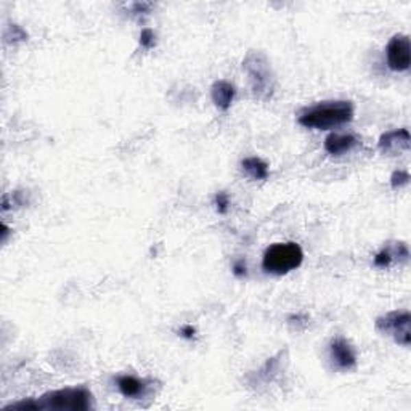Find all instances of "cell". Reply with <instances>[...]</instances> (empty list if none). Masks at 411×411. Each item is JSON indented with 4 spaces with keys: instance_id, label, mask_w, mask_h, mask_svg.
Segmentation results:
<instances>
[{
    "instance_id": "obj_8",
    "label": "cell",
    "mask_w": 411,
    "mask_h": 411,
    "mask_svg": "<svg viewBox=\"0 0 411 411\" xmlns=\"http://www.w3.org/2000/svg\"><path fill=\"white\" fill-rule=\"evenodd\" d=\"M410 141L411 137L408 129H397L382 134L377 141V148L384 154H400L401 151L410 150Z\"/></svg>"
},
{
    "instance_id": "obj_10",
    "label": "cell",
    "mask_w": 411,
    "mask_h": 411,
    "mask_svg": "<svg viewBox=\"0 0 411 411\" xmlns=\"http://www.w3.org/2000/svg\"><path fill=\"white\" fill-rule=\"evenodd\" d=\"M235 95H236L235 87L231 86L230 82H226V80H215V82L212 84L211 97H212V102H214V105L219 108V110L222 111L228 110L231 103H233Z\"/></svg>"
},
{
    "instance_id": "obj_11",
    "label": "cell",
    "mask_w": 411,
    "mask_h": 411,
    "mask_svg": "<svg viewBox=\"0 0 411 411\" xmlns=\"http://www.w3.org/2000/svg\"><path fill=\"white\" fill-rule=\"evenodd\" d=\"M357 143H358L357 137H353L351 134H331L326 137L325 150L328 151L329 154L339 156L347 153V151H351Z\"/></svg>"
},
{
    "instance_id": "obj_4",
    "label": "cell",
    "mask_w": 411,
    "mask_h": 411,
    "mask_svg": "<svg viewBox=\"0 0 411 411\" xmlns=\"http://www.w3.org/2000/svg\"><path fill=\"white\" fill-rule=\"evenodd\" d=\"M304 253L297 243H275L268 246L262 259V267L272 275H286L301 267Z\"/></svg>"
},
{
    "instance_id": "obj_18",
    "label": "cell",
    "mask_w": 411,
    "mask_h": 411,
    "mask_svg": "<svg viewBox=\"0 0 411 411\" xmlns=\"http://www.w3.org/2000/svg\"><path fill=\"white\" fill-rule=\"evenodd\" d=\"M195 334H196V329L193 328L191 325L182 326V329H180V336H182V338H185V339H193V338H195Z\"/></svg>"
},
{
    "instance_id": "obj_6",
    "label": "cell",
    "mask_w": 411,
    "mask_h": 411,
    "mask_svg": "<svg viewBox=\"0 0 411 411\" xmlns=\"http://www.w3.org/2000/svg\"><path fill=\"white\" fill-rule=\"evenodd\" d=\"M387 64L392 71L401 73L410 68V37L406 34H397L387 45Z\"/></svg>"
},
{
    "instance_id": "obj_13",
    "label": "cell",
    "mask_w": 411,
    "mask_h": 411,
    "mask_svg": "<svg viewBox=\"0 0 411 411\" xmlns=\"http://www.w3.org/2000/svg\"><path fill=\"white\" fill-rule=\"evenodd\" d=\"M241 167H243V172L246 176L253 178V180H266L268 177V164L261 158H257V156L243 159Z\"/></svg>"
},
{
    "instance_id": "obj_17",
    "label": "cell",
    "mask_w": 411,
    "mask_h": 411,
    "mask_svg": "<svg viewBox=\"0 0 411 411\" xmlns=\"http://www.w3.org/2000/svg\"><path fill=\"white\" fill-rule=\"evenodd\" d=\"M233 273H235V277H238V278H243L248 275V267H246L244 261H236L233 263Z\"/></svg>"
},
{
    "instance_id": "obj_3",
    "label": "cell",
    "mask_w": 411,
    "mask_h": 411,
    "mask_svg": "<svg viewBox=\"0 0 411 411\" xmlns=\"http://www.w3.org/2000/svg\"><path fill=\"white\" fill-rule=\"evenodd\" d=\"M243 68L249 75L254 97L259 100H268L275 89V78L267 56L262 51H249L243 61Z\"/></svg>"
},
{
    "instance_id": "obj_14",
    "label": "cell",
    "mask_w": 411,
    "mask_h": 411,
    "mask_svg": "<svg viewBox=\"0 0 411 411\" xmlns=\"http://www.w3.org/2000/svg\"><path fill=\"white\" fill-rule=\"evenodd\" d=\"M408 182H410V174L406 171H395L390 177L392 188L405 187V185H408Z\"/></svg>"
},
{
    "instance_id": "obj_7",
    "label": "cell",
    "mask_w": 411,
    "mask_h": 411,
    "mask_svg": "<svg viewBox=\"0 0 411 411\" xmlns=\"http://www.w3.org/2000/svg\"><path fill=\"white\" fill-rule=\"evenodd\" d=\"M329 357L338 370L349 371L357 366V353L351 346V342L344 338H336L329 344Z\"/></svg>"
},
{
    "instance_id": "obj_1",
    "label": "cell",
    "mask_w": 411,
    "mask_h": 411,
    "mask_svg": "<svg viewBox=\"0 0 411 411\" xmlns=\"http://www.w3.org/2000/svg\"><path fill=\"white\" fill-rule=\"evenodd\" d=\"M93 395L86 387H66L42 395L40 399L16 401L5 406V410H73L84 411L92 408Z\"/></svg>"
},
{
    "instance_id": "obj_9",
    "label": "cell",
    "mask_w": 411,
    "mask_h": 411,
    "mask_svg": "<svg viewBox=\"0 0 411 411\" xmlns=\"http://www.w3.org/2000/svg\"><path fill=\"white\" fill-rule=\"evenodd\" d=\"M117 389L127 399H140V397H145L148 394L150 389V382L139 379L135 376H129V375H122L117 376L116 379Z\"/></svg>"
},
{
    "instance_id": "obj_15",
    "label": "cell",
    "mask_w": 411,
    "mask_h": 411,
    "mask_svg": "<svg viewBox=\"0 0 411 411\" xmlns=\"http://www.w3.org/2000/svg\"><path fill=\"white\" fill-rule=\"evenodd\" d=\"M140 45L143 47V49H146V50L153 49V47L156 45V36H154V32L150 30V27H145V30L141 31V34H140Z\"/></svg>"
},
{
    "instance_id": "obj_5",
    "label": "cell",
    "mask_w": 411,
    "mask_h": 411,
    "mask_svg": "<svg viewBox=\"0 0 411 411\" xmlns=\"http://www.w3.org/2000/svg\"><path fill=\"white\" fill-rule=\"evenodd\" d=\"M376 328L394 338L400 346L408 347L411 344V315L408 310H395L379 316L376 320Z\"/></svg>"
},
{
    "instance_id": "obj_12",
    "label": "cell",
    "mask_w": 411,
    "mask_h": 411,
    "mask_svg": "<svg viewBox=\"0 0 411 411\" xmlns=\"http://www.w3.org/2000/svg\"><path fill=\"white\" fill-rule=\"evenodd\" d=\"M408 248L405 243H395V246H387L375 256V266L379 268H387L392 266L395 257H401L403 261L408 259Z\"/></svg>"
},
{
    "instance_id": "obj_16",
    "label": "cell",
    "mask_w": 411,
    "mask_h": 411,
    "mask_svg": "<svg viewBox=\"0 0 411 411\" xmlns=\"http://www.w3.org/2000/svg\"><path fill=\"white\" fill-rule=\"evenodd\" d=\"M228 204H230V200H228V196H226V193H224V191L217 193L215 206H217V211H219L220 214H225L226 209H228Z\"/></svg>"
},
{
    "instance_id": "obj_2",
    "label": "cell",
    "mask_w": 411,
    "mask_h": 411,
    "mask_svg": "<svg viewBox=\"0 0 411 411\" xmlns=\"http://www.w3.org/2000/svg\"><path fill=\"white\" fill-rule=\"evenodd\" d=\"M353 117V105L351 102H323L309 108L299 116V124L307 129L328 130L351 122Z\"/></svg>"
}]
</instances>
